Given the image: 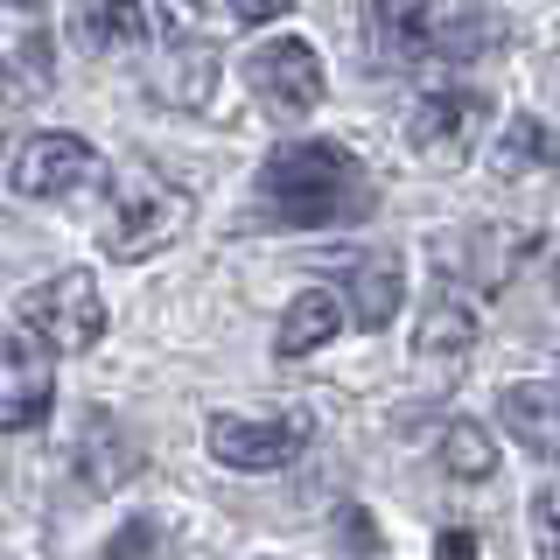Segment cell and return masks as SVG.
<instances>
[{
    "mask_svg": "<svg viewBox=\"0 0 560 560\" xmlns=\"http://www.w3.org/2000/svg\"><path fill=\"white\" fill-rule=\"evenodd\" d=\"M49 399H57V364H49V343L35 337V329L14 323L8 350H0V428H8V434H28L35 420L49 413Z\"/></svg>",
    "mask_w": 560,
    "mask_h": 560,
    "instance_id": "cell-6",
    "label": "cell"
},
{
    "mask_svg": "<svg viewBox=\"0 0 560 560\" xmlns=\"http://www.w3.org/2000/svg\"><path fill=\"white\" fill-rule=\"evenodd\" d=\"M14 323L35 329L49 350H92L105 337V294L84 267H70V273L35 280L22 302H14Z\"/></svg>",
    "mask_w": 560,
    "mask_h": 560,
    "instance_id": "cell-3",
    "label": "cell"
},
{
    "mask_svg": "<svg viewBox=\"0 0 560 560\" xmlns=\"http://www.w3.org/2000/svg\"><path fill=\"white\" fill-rule=\"evenodd\" d=\"M154 8H162V22H168V28H189V22L203 14V0H154Z\"/></svg>",
    "mask_w": 560,
    "mask_h": 560,
    "instance_id": "cell-22",
    "label": "cell"
},
{
    "mask_svg": "<svg viewBox=\"0 0 560 560\" xmlns=\"http://www.w3.org/2000/svg\"><path fill=\"white\" fill-rule=\"evenodd\" d=\"M498 413H504V434H512L525 455L560 463V378H518V385H504Z\"/></svg>",
    "mask_w": 560,
    "mask_h": 560,
    "instance_id": "cell-9",
    "label": "cell"
},
{
    "mask_svg": "<svg viewBox=\"0 0 560 560\" xmlns=\"http://www.w3.org/2000/svg\"><path fill=\"white\" fill-rule=\"evenodd\" d=\"M442 469L463 483H483L490 469H498V448H490V434L477 428V420H448L442 428Z\"/></svg>",
    "mask_w": 560,
    "mask_h": 560,
    "instance_id": "cell-17",
    "label": "cell"
},
{
    "mask_svg": "<svg viewBox=\"0 0 560 560\" xmlns=\"http://www.w3.org/2000/svg\"><path fill=\"white\" fill-rule=\"evenodd\" d=\"M92 162L98 154L84 133H28L8 162V183H14V197H63V189H78L92 175Z\"/></svg>",
    "mask_w": 560,
    "mask_h": 560,
    "instance_id": "cell-8",
    "label": "cell"
},
{
    "mask_svg": "<svg viewBox=\"0 0 560 560\" xmlns=\"http://www.w3.org/2000/svg\"><path fill=\"white\" fill-rule=\"evenodd\" d=\"M533 547L539 560H560V483L533 490Z\"/></svg>",
    "mask_w": 560,
    "mask_h": 560,
    "instance_id": "cell-18",
    "label": "cell"
},
{
    "mask_svg": "<svg viewBox=\"0 0 560 560\" xmlns=\"http://www.w3.org/2000/svg\"><path fill=\"white\" fill-rule=\"evenodd\" d=\"M203 448L218 455L224 469H280L308 448V413H273V420H238V413H210L203 420Z\"/></svg>",
    "mask_w": 560,
    "mask_h": 560,
    "instance_id": "cell-4",
    "label": "cell"
},
{
    "mask_svg": "<svg viewBox=\"0 0 560 560\" xmlns=\"http://www.w3.org/2000/svg\"><path fill=\"white\" fill-rule=\"evenodd\" d=\"M245 84H253V98L267 105L280 119H302L323 105V57L302 43V35H280V43H259L253 57H245Z\"/></svg>",
    "mask_w": 560,
    "mask_h": 560,
    "instance_id": "cell-5",
    "label": "cell"
},
{
    "mask_svg": "<svg viewBox=\"0 0 560 560\" xmlns=\"http://www.w3.org/2000/svg\"><path fill=\"white\" fill-rule=\"evenodd\" d=\"M337 329H343V302H337L329 288H302L288 308H280L273 350H280V358H308V350L337 343Z\"/></svg>",
    "mask_w": 560,
    "mask_h": 560,
    "instance_id": "cell-13",
    "label": "cell"
},
{
    "mask_svg": "<svg viewBox=\"0 0 560 560\" xmlns=\"http://www.w3.org/2000/svg\"><path fill=\"white\" fill-rule=\"evenodd\" d=\"M154 547H162V525H154V518H127L113 533V547H105V560H148Z\"/></svg>",
    "mask_w": 560,
    "mask_h": 560,
    "instance_id": "cell-19",
    "label": "cell"
},
{
    "mask_svg": "<svg viewBox=\"0 0 560 560\" xmlns=\"http://www.w3.org/2000/svg\"><path fill=\"white\" fill-rule=\"evenodd\" d=\"M224 8H232L238 22H280V14H288L294 0H224Z\"/></svg>",
    "mask_w": 560,
    "mask_h": 560,
    "instance_id": "cell-21",
    "label": "cell"
},
{
    "mask_svg": "<svg viewBox=\"0 0 560 560\" xmlns=\"http://www.w3.org/2000/svg\"><path fill=\"white\" fill-rule=\"evenodd\" d=\"M372 43L393 70L420 63L434 49V0H372Z\"/></svg>",
    "mask_w": 560,
    "mask_h": 560,
    "instance_id": "cell-11",
    "label": "cell"
},
{
    "mask_svg": "<svg viewBox=\"0 0 560 560\" xmlns=\"http://www.w3.org/2000/svg\"><path fill=\"white\" fill-rule=\"evenodd\" d=\"M253 197L288 232H323V224H358L372 210V175L337 140H288L259 162Z\"/></svg>",
    "mask_w": 560,
    "mask_h": 560,
    "instance_id": "cell-1",
    "label": "cell"
},
{
    "mask_svg": "<svg viewBox=\"0 0 560 560\" xmlns=\"http://www.w3.org/2000/svg\"><path fill=\"white\" fill-rule=\"evenodd\" d=\"M78 477L92 490H119L140 477V434L113 413H92V428L78 434Z\"/></svg>",
    "mask_w": 560,
    "mask_h": 560,
    "instance_id": "cell-10",
    "label": "cell"
},
{
    "mask_svg": "<svg viewBox=\"0 0 560 560\" xmlns=\"http://www.w3.org/2000/svg\"><path fill=\"white\" fill-rule=\"evenodd\" d=\"M498 175L504 183H518V175H539V168H553L560 162V140L547 119H533V113H518V119H504V133H498Z\"/></svg>",
    "mask_w": 560,
    "mask_h": 560,
    "instance_id": "cell-16",
    "label": "cell"
},
{
    "mask_svg": "<svg viewBox=\"0 0 560 560\" xmlns=\"http://www.w3.org/2000/svg\"><path fill=\"white\" fill-rule=\"evenodd\" d=\"M399 302H407L399 253H364L358 267H350V323H358V329H393Z\"/></svg>",
    "mask_w": 560,
    "mask_h": 560,
    "instance_id": "cell-12",
    "label": "cell"
},
{
    "mask_svg": "<svg viewBox=\"0 0 560 560\" xmlns=\"http://www.w3.org/2000/svg\"><path fill=\"white\" fill-rule=\"evenodd\" d=\"M78 43L92 57H127L148 43V14L140 0H78Z\"/></svg>",
    "mask_w": 560,
    "mask_h": 560,
    "instance_id": "cell-15",
    "label": "cell"
},
{
    "mask_svg": "<svg viewBox=\"0 0 560 560\" xmlns=\"http://www.w3.org/2000/svg\"><path fill=\"white\" fill-rule=\"evenodd\" d=\"M343 539H350L358 553H378V525L364 518V504H343Z\"/></svg>",
    "mask_w": 560,
    "mask_h": 560,
    "instance_id": "cell-20",
    "label": "cell"
},
{
    "mask_svg": "<svg viewBox=\"0 0 560 560\" xmlns=\"http://www.w3.org/2000/svg\"><path fill=\"white\" fill-rule=\"evenodd\" d=\"M469 343H477V308L463 302V294H434L428 302V315H420V337H413V350H420V364H463L469 358Z\"/></svg>",
    "mask_w": 560,
    "mask_h": 560,
    "instance_id": "cell-14",
    "label": "cell"
},
{
    "mask_svg": "<svg viewBox=\"0 0 560 560\" xmlns=\"http://www.w3.org/2000/svg\"><path fill=\"white\" fill-rule=\"evenodd\" d=\"M189 218H197V197H189L183 183H168V175H154V168H119L113 175V203H105V232L98 245L113 259H154L162 245H175L189 232Z\"/></svg>",
    "mask_w": 560,
    "mask_h": 560,
    "instance_id": "cell-2",
    "label": "cell"
},
{
    "mask_svg": "<svg viewBox=\"0 0 560 560\" xmlns=\"http://www.w3.org/2000/svg\"><path fill=\"white\" fill-rule=\"evenodd\" d=\"M477 133H483V98L477 92H428L413 105V119H407L413 154L434 162V168H455L469 148H477Z\"/></svg>",
    "mask_w": 560,
    "mask_h": 560,
    "instance_id": "cell-7",
    "label": "cell"
},
{
    "mask_svg": "<svg viewBox=\"0 0 560 560\" xmlns=\"http://www.w3.org/2000/svg\"><path fill=\"white\" fill-rule=\"evenodd\" d=\"M442 560H477V533H442Z\"/></svg>",
    "mask_w": 560,
    "mask_h": 560,
    "instance_id": "cell-23",
    "label": "cell"
}]
</instances>
